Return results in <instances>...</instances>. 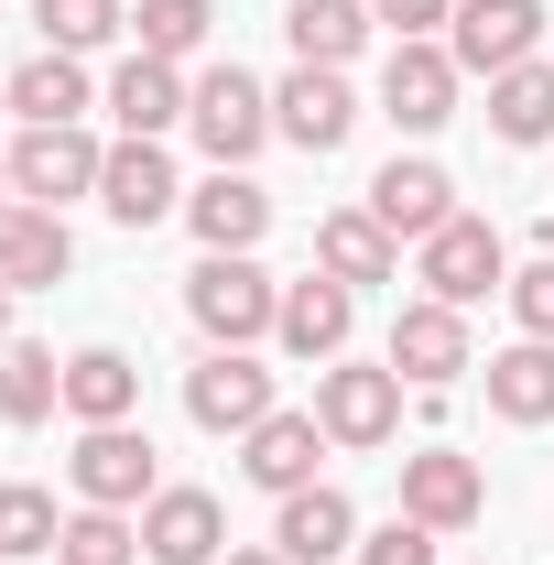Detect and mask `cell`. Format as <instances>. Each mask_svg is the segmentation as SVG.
Returning a JSON list of instances; mask_svg holds the SVG:
<instances>
[{"label": "cell", "instance_id": "obj_1", "mask_svg": "<svg viewBox=\"0 0 554 565\" xmlns=\"http://www.w3.org/2000/svg\"><path fill=\"white\" fill-rule=\"evenodd\" d=\"M185 316H196V338L207 349H262L283 316V282L251 262V250H207L196 273H185Z\"/></svg>", "mask_w": 554, "mask_h": 565}, {"label": "cell", "instance_id": "obj_2", "mask_svg": "<svg viewBox=\"0 0 554 565\" xmlns=\"http://www.w3.org/2000/svg\"><path fill=\"white\" fill-rule=\"evenodd\" d=\"M316 424H327V446H348V457L392 446L403 435V370L392 359H327L316 370Z\"/></svg>", "mask_w": 554, "mask_h": 565}, {"label": "cell", "instance_id": "obj_3", "mask_svg": "<svg viewBox=\"0 0 554 565\" xmlns=\"http://www.w3.org/2000/svg\"><path fill=\"white\" fill-rule=\"evenodd\" d=\"M414 273H424L435 305H457V316H468L479 294H511V250H500V228H489V217L457 207L435 239H414Z\"/></svg>", "mask_w": 554, "mask_h": 565}, {"label": "cell", "instance_id": "obj_4", "mask_svg": "<svg viewBox=\"0 0 554 565\" xmlns=\"http://www.w3.org/2000/svg\"><path fill=\"white\" fill-rule=\"evenodd\" d=\"M185 131L207 141V163H239V174H251V152L273 141V87L251 66H207L196 98H185Z\"/></svg>", "mask_w": 554, "mask_h": 565}, {"label": "cell", "instance_id": "obj_5", "mask_svg": "<svg viewBox=\"0 0 554 565\" xmlns=\"http://www.w3.org/2000/svg\"><path fill=\"white\" fill-rule=\"evenodd\" d=\"M0 163H11V196H22V207H66V196H98L109 141L87 131V120H66V131H22Z\"/></svg>", "mask_w": 554, "mask_h": 565}, {"label": "cell", "instance_id": "obj_6", "mask_svg": "<svg viewBox=\"0 0 554 565\" xmlns=\"http://www.w3.org/2000/svg\"><path fill=\"white\" fill-rule=\"evenodd\" d=\"M66 479H76V500H98V511H141V500L163 490V468H152V435H141V424H87V435H76V457H66Z\"/></svg>", "mask_w": 554, "mask_h": 565}, {"label": "cell", "instance_id": "obj_7", "mask_svg": "<svg viewBox=\"0 0 554 565\" xmlns=\"http://www.w3.org/2000/svg\"><path fill=\"white\" fill-rule=\"evenodd\" d=\"M533 44H544V0H457V22H446L457 76H511L533 66Z\"/></svg>", "mask_w": 554, "mask_h": 565}, {"label": "cell", "instance_id": "obj_8", "mask_svg": "<svg viewBox=\"0 0 554 565\" xmlns=\"http://www.w3.org/2000/svg\"><path fill=\"white\" fill-rule=\"evenodd\" d=\"M457 87H468V76H457L446 44H392V66H381V120L424 141V131L457 120Z\"/></svg>", "mask_w": 554, "mask_h": 565}, {"label": "cell", "instance_id": "obj_9", "mask_svg": "<svg viewBox=\"0 0 554 565\" xmlns=\"http://www.w3.org/2000/svg\"><path fill=\"white\" fill-rule=\"evenodd\" d=\"M381 359H392L414 392H446L457 370H479V349H468V316H457V305H435V294H414V305L392 316V349H381Z\"/></svg>", "mask_w": 554, "mask_h": 565}, {"label": "cell", "instance_id": "obj_10", "mask_svg": "<svg viewBox=\"0 0 554 565\" xmlns=\"http://www.w3.org/2000/svg\"><path fill=\"white\" fill-rule=\"evenodd\" d=\"M185 414L207 424V435H251V424L283 414V403H273V370H262L251 349H207L196 370H185Z\"/></svg>", "mask_w": 554, "mask_h": 565}, {"label": "cell", "instance_id": "obj_11", "mask_svg": "<svg viewBox=\"0 0 554 565\" xmlns=\"http://www.w3.org/2000/svg\"><path fill=\"white\" fill-rule=\"evenodd\" d=\"M98 207L120 217V228H163V217H185L174 152H163V141H109V163H98Z\"/></svg>", "mask_w": 554, "mask_h": 565}, {"label": "cell", "instance_id": "obj_12", "mask_svg": "<svg viewBox=\"0 0 554 565\" xmlns=\"http://www.w3.org/2000/svg\"><path fill=\"white\" fill-rule=\"evenodd\" d=\"M359 207L381 217L392 239H435V228L457 217V174H446V163H424V152H392V163L370 174V196H359Z\"/></svg>", "mask_w": 554, "mask_h": 565}, {"label": "cell", "instance_id": "obj_13", "mask_svg": "<svg viewBox=\"0 0 554 565\" xmlns=\"http://www.w3.org/2000/svg\"><path fill=\"white\" fill-rule=\"evenodd\" d=\"M403 511H414L424 533H468V522L489 511L479 457H457V446H414V457H403Z\"/></svg>", "mask_w": 554, "mask_h": 565}, {"label": "cell", "instance_id": "obj_14", "mask_svg": "<svg viewBox=\"0 0 554 565\" xmlns=\"http://www.w3.org/2000/svg\"><path fill=\"white\" fill-rule=\"evenodd\" d=\"M348 327H359V294H348L338 273H305V282H283V316H273L283 359L327 370V359H348Z\"/></svg>", "mask_w": 554, "mask_h": 565}, {"label": "cell", "instance_id": "obj_15", "mask_svg": "<svg viewBox=\"0 0 554 565\" xmlns=\"http://www.w3.org/2000/svg\"><path fill=\"white\" fill-rule=\"evenodd\" d=\"M273 131L294 141V152H338L348 131H359V98H348V66H294L273 87Z\"/></svg>", "mask_w": 554, "mask_h": 565}, {"label": "cell", "instance_id": "obj_16", "mask_svg": "<svg viewBox=\"0 0 554 565\" xmlns=\"http://www.w3.org/2000/svg\"><path fill=\"white\" fill-rule=\"evenodd\" d=\"M316 457H327V424H316V403H305V414H262L251 435H239V479H251V490H273V500L316 490Z\"/></svg>", "mask_w": 554, "mask_h": 565}, {"label": "cell", "instance_id": "obj_17", "mask_svg": "<svg viewBox=\"0 0 554 565\" xmlns=\"http://www.w3.org/2000/svg\"><path fill=\"white\" fill-rule=\"evenodd\" d=\"M217 544H228L217 490H152L141 500V555L152 565H217Z\"/></svg>", "mask_w": 554, "mask_h": 565}, {"label": "cell", "instance_id": "obj_18", "mask_svg": "<svg viewBox=\"0 0 554 565\" xmlns=\"http://www.w3.org/2000/svg\"><path fill=\"white\" fill-rule=\"evenodd\" d=\"M185 228H196V250H262V228H273V196H262L239 163H217L207 185H185Z\"/></svg>", "mask_w": 554, "mask_h": 565}, {"label": "cell", "instance_id": "obj_19", "mask_svg": "<svg viewBox=\"0 0 554 565\" xmlns=\"http://www.w3.org/2000/svg\"><path fill=\"white\" fill-rule=\"evenodd\" d=\"M185 66H163V55H120V76H109V120H120V141H163L174 120H185Z\"/></svg>", "mask_w": 554, "mask_h": 565}, {"label": "cell", "instance_id": "obj_20", "mask_svg": "<svg viewBox=\"0 0 554 565\" xmlns=\"http://www.w3.org/2000/svg\"><path fill=\"white\" fill-rule=\"evenodd\" d=\"M0 109H11L22 131H66V120H87V66L44 44V55H22V66L0 76Z\"/></svg>", "mask_w": 554, "mask_h": 565}, {"label": "cell", "instance_id": "obj_21", "mask_svg": "<svg viewBox=\"0 0 554 565\" xmlns=\"http://www.w3.org/2000/svg\"><path fill=\"white\" fill-rule=\"evenodd\" d=\"M66 273H76L66 207H11L0 217V282H11V294H44V282H66Z\"/></svg>", "mask_w": 554, "mask_h": 565}, {"label": "cell", "instance_id": "obj_22", "mask_svg": "<svg viewBox=\"0 0 554 565\" xmlns=\"http://www.w3.org/2000/svg\"><path fill=\"white\" fill-rule=\"evenodd\" d=\"M316 273H338L348 294H370V282L403 273V239H392L370 207H327V217H316Z\"/></svg>", "mask_w": 554, "mask_h": 565}, {"label": "cell", "instance_id": "obj_23", "mask_svg": "<svg viewBox=\"0 0 554 565\" xmlns=\"http://www.w3.org/2000/svg\"><path fill=\"white\" fill-rule=\"evenodd\" d=\"M273 544L294 565H327V555H359V511H348V490H327V479H316V490H294L273 511Z\"/></svg>", "mask_w": 554, "mask_h": 565}, {"label": "cell", "instance_id": "obj_24", "mask_svg": "<svg viewBox=\"0 0 554 565\" xmlns=\"http://www.w3.org/2000/svg\"><path fill=\"white\" fill-rule=\"evenodd\" d=\"M489 414L500 424H554V338L489 349Z\"/></svg>", "mask_w": 554, "mask_h": 565}, {"label": "cell", "instance_id": "obj_25", "mask_svg": "<svg viewBox=\"0 0 554 565\" xmlns=\"http://www.w3.org/2000/svg\"><path fill=\"white\" fill-rule=\"evenodd\" d=\"M370 33H381V22H370V0H294V11H283L294 66H348Z\"/></svg>", "mask_w": 554, "mask_h": 565}, {"label": "cell", "instance_id": "obj_26", "mask_svg": "<svg viewBox=\"0 0 554 565\" xmlns=\"http://www.w3.org/2000/svg\"><path fill=\"white\" fill-rule=\"evenodd\" d=\"M141 403V359L131 349H76L66 359V414L76 424H131Z\"/></svg>", "mask_w": 554, "mask_h": 565}, {"label": "cell", "instance_id": "obj_27", "mask_svg": "<svg viewBox=\"0 0 554 565\" xmlns=\"http://www.w3.org/2000/svg\"><path fill=\"white\" fill-rule=\"evenodd\" d=\"M489 131L511 141V152H533V141H554V66L533 55V66L489 76Z\"/></svg>", "mask_w": 554, "mask_h": 565}, {"label": "cell", "instance_id": "obj_28", "mask_svg": "<svg viewBox=\"0 0 554 565\" xmlns=\"http://www.w3.org/2000/svg\"><path fill=\"white\" fill-rule=\"evenodd\" d=\"M55 403H66V359L44 338H11L0 349V424H44Z\"/></svg>", "mask_w": 554, "mask_h": 565}, {"label": "cell", "instance_id": "obj_29", "mask_svg": "<svg viewBox=\"0 0 554 565\" xmlns=\"http://www.w3.org/2000/svg\"><path fill=\"white\" fill-rule=\"evenodd\" d=\"M55 565H141V522H131V511H98V500H76L66 533H55Z\"/></svg>", "mask_w": 554, "mask_h": 565}, {"label": "cell", "instance_id": "obj_30", "mask_svg": "<svg viewBox=\"0 0 554 565\" xmlns=\"http://www.w3.org/2000/svg\"><path fill=\"white\" fill-rule=\"evenodd\" d=\"M131 33H141V55L185 66V55H207V33H217V0H141V11H131Z\"/></svg>", "mask_w": 554, "mask_h": 565}, {"label": "cell", "instance_id": "obj_31", "mask_svg": "<svg viewBox=\"0 0 554 565\" xmlns=\"http://www.w3.org/2000/svg\"><path fill=\"white\" fill-rule=\"evenodd\" d=\"M55 533H66L55 490H33V479H0V565H22V555H55Z\"/></svg>", "mask_w": 554, "mask_h": 565}, {"label": "cell", "instance_id": "obj_32", "mask_svg": "<svg viewBox=\"0 0 554 565\" xmlns=\"http://www.w3.org/2000/svg\"><path fill=\"white\" fill-rule=\"evenodd\" d=\"M33 22L55 55H98L109 33H131V0H33Z\"/></svg>", "mask_w": 554, "mask_h": 565}, {"label": "cell", "instance_id": "obj_33", "mask_svg": "<svg viewBox=\"0 0 554 565\" xmlns=\"http://www.w3.org/2000/svg\"><path fill=\"white\" fill-rule=\"evenodd\" d=\"M370 22H381L392 44H446V22H457V0H370Z\"/></svg>", "mask_w": 554, "mask_h": 565}, {"label": "cell", "instance_id": "obj_34", "mask_svg": "<svg viewBox=\"0 0 554 565\" xmlns=\"http://www.w3.org/2000/svg\"><path fill=\"white\" fill-rule=\"evenodd\" d=\"M435 544H446V533H424L414 511H392V522L359 544V565H435Z\"/></svg>", "mask_w": 554, "mask_h": 565}, {"label": "cell", "instance_id": "obj_35", "mask_svg": "<svg viewBox=\"0 0 554 565\" xmlns=\"http://www.w3.org/2000/svg\"><path fill=\"white\" fill-rule=\"evenodd\" d=\"M511 316H522V338H554V262L511 273Z\"/></svg>", "mask_w": 554, "mask_h": 565}, {"label": "cell", "instance_id": "obj_36", "mask_svg": "<svg viewBox=\"0 0 554 565\" xmlns=\"http://www.w3.org/2000/svg\"><path fill=\"white\" fill-rule=\"evenodd\" d=\"M217 565H294V555H283V544H228Z\"/></svg>", "mask_w": 554, "mask_h": 565}, {"label": "cell", "instance_id": "obj_37", "mask_svg": "<svg viewBox=\"0 0 554 565\" xmlns=\"http://www.w3.org/2000/svg\"><path fill=\"white\" fill-rule=\"evenodd\" d=\"M0 349H11V282H0Z\"/></svg>", "mask_w": 554, "mask_h": 565}, {"label": "cell", "instance_id": "obj_38", "mask_svg": "<svg viewBox=\"0 0 554 565\" xmlns=\"http://www.w3.org/2000/svg\"><path fill=\"white\" fill-rule=\"evenodd\" d=\"M11 207H22V196H11V163H0V217H11Z\"/></svg>", "mask_w": 554, "mask_h": 565}]
</instances>
